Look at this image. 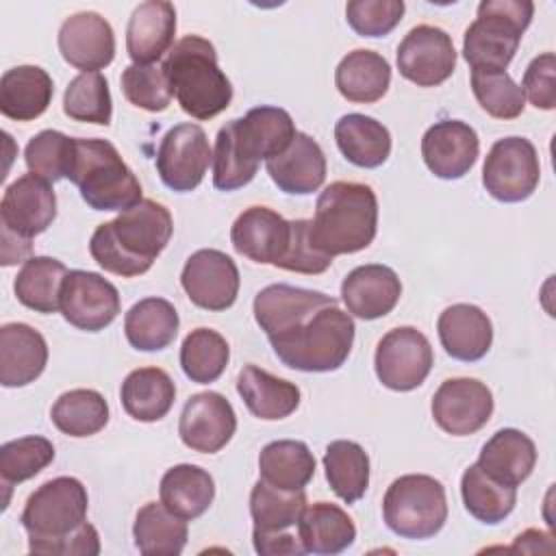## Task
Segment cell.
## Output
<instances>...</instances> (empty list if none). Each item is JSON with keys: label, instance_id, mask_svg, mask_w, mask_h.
<instances>
[{"label": "cell", "instance_id": "6da1fadb", "mask_svg": "<svg viewBox=\"0 0 556 556\" xmlns=\"http://www.w3.org/2000/svg\"><path fill=\"white\" fill-rule=\"evenodd\" d=\"M254 319L278 361L298 371L339 369L354 343V319L339 300L293 285H269L254 298Z\"/></svg>", "mask_w": 556, "mask_h": 556}, {"label": "cell", "instance_id": "7a4b0ae2", "mask_svg": "<svg viewBox=\"0 0 556 556\" xmlns=\"http://www.w3.org/2000/svg\"><path fill=\"white\" fill-rule=\"evenodd\" d=\"M172 232V213L156 200H139L93 230L89 252L104 271L135 278L152 267L167 248Z\"/></svg>", "mask_w": 556, "mask_h": 556}, {"label": "cell", "instance_id": "3957f363", "mask_svg": "<svg viewBox=\"0 0 556 556\" xmlns=\"http://www.w3.org/2000/svg\"><path fill=\"white\" fill-rule=\"evenodd\" d=\"M378 230V198L365 182L337 180L317 198L311 237L328 254H354L374 241Z\"/></svg>", "mask_w": 556, "mask_h": 556}, {"label": "cell", "instance_id": "277c9868", "mask_svg": "<svg viewBox=\"0 0 556 556\" xmlns=\"http://www.w3.org/2000/svg\"><path fill=\"white\" fill-rule=\"evenodd\" d=\"M163 72L176 102L193 119H211L232 100V85L219 70L215 46L200 35L176 41L163 61Z\"/></svg>", "mask_w": 556, "mask_h": 556}, {"label": "cell", "instance_id": "5b68a950", "mask_svg": "<svg viewBox=\"0 0 556 556\" xmlns=\"http://www.w3.org/2000/svg\"><path fill=\"white\" fill-rule=\"evenodd\" d=\"M67 178L93 211H126L141 200V185L106 139H76Z\"/></svg>", "mask_w": 556, "mask_h": 556}, {"label": "cell", "instance_id": "8992f818", "mask_svg": "<svg viewBox=\"0 0 556 556\" xmlns=\"http://www.w3.org/2000/svg\"><path fill=\"white\" fill-rule=\"evenodd\" d=\"M532 15L530 0H482L463 37V56L471 70H506Z\"/></svg>", "mask_w": 556, "mask_h": 556}, {"label": "cell", "instance_id": "52a82bcc", "mask_svg": "<svg viewBox=\"0 0 556 556\" xmlns=\"http://www.w3.org/2000/svg\"><path fill=\"white\" fill-rule=\"evenodd\" d=\"M382 517L387 528L402 539H430L447 521L445 486L426 473L400 476L384 493Z\"/></svg>", "mask_w": 556, "mask_h": 556}, {"label": "cell", "instance_id": "ba28073f", "mask_svg": "<svg viewBox=\"0 0 556 556\" xmlns=\"http://www.w3.org/2000/svg\"><path fill=\"white\" fill-rule=\"evenodd\" d=\"M87 489L72 476H59L35 489L22 510V528L28 532V549L56 541L87 521Z\"/></svg>", "mask_w": 556, "mask_h": 556}, {"label": "cell", "instance_id": "9c48e42d", "mask_svg": "<svg viewBox=\"0 0 556 556\" xmlns=\"http://www.w3.org/2000/svg\"><path fill=\"white\" fill-rule=\"evenodd\" d=\"M541 180L536 148L526 137L497 139L482 165V185L497 202L528 200Z\"/></svg>", "mask_w": 556, "mask_h": 556}, {"label": "cell", "instance_id": "30bf717a", "mask_svg": "<svg viewBox=\"0 0 556 556\" xmlns=\"http://www.w3.org/2000/svg\"><path fill=\"white\" fill-rule=\"evenodd\" d=\"M434 352L424 332L413 326L389 330L376 348L374 367L378 380L391 391H413L428 378Z\"/></svg>", "mask_w": 556, "mask_h": 556}, {"label": "cell", "instance_id": "8fae6325", "mask_svg": "<svg viewBox=\"0 0 556 556\" xmlns=\"http://www.w3.org/2000/svg\"><path fill=\"white\" fill-rule=\"evenodd\" d=\"M213 163L206 132L198 124H178L169 128L156 150V172L172 191H193Z\"/></svg>", "mask_w": 556, "mask_h": 556}, {"label": "cell", "instance_id": "7c38bea8", "mask_svg": "<svg viewBox=\"0 0 556 556\" xmlns=\"http://www.w3.org/2000/svg\"><path fill=\"white\" fill-rule=\"evenodd\" d=\"M397 70L417 87H437L456 70L452 37L430 24L410 28L397 46Z\"/></svg>", "mask_w": 556, "mask_h": 556}, {"label": "cell", "instance_id": "4fadbf2b", "mask_svg": "<svg viewBox=\"0 0 556 556\" xmlns=\"http://www.w3.org/2000/svg\"><path fill=\"white\" fill-rule=\"evenodd\" d=\"M119 293L96 271L72 269L61 287V313L78 330H104L119 313Z\"/></svg>", "mask_w": 556, "mask_h": 556}, {"label": "cell", "instance_id": "5bb4252c", "mask_svg": "<svg viewBox=\"0 0 556 556\" xmlns=\"http://www.w3.org/2000/svg\"><path fill=\"white\" fill-rule=\"evenodd\" d=\"M434 424L454 437H467L486 426L493 415V393L476 378H450L432 395Z\"/></svg>", "mask_w": 556, "mask_h": 556}, {"label": "cell", "instance_id": "9a60e30c", "mask_svg": "<svg viewBox=\"0 0 556 556\" xmlns=\"http://www.w3.org/2000/svg\"><path fill=\"white\" fill-rule=\"evenodd\" d=\"M239 269L235 261L213 248L193 252L180 274L187 298L204 311H226L239 293Z\"/></svg>", "mask_w": 556, "mask_h": 556}, {"label": "cell", "instance_id": "2e32d148", "mask_svg": "<svg viewBox=\"0 0 556 556\" xmlns=\"http://www.w3.org/2000/svg\"><path fill=\"white\" fill-rule=\"evenodd\" d=\"M237 430V415L232 404L215 391L193 393L180 413V441L200 454H215L228 445Z\"/></svg>", "mask_w": 556, "mask_h": 556}, {"label": "cell", "instance_id": "e0dca14e", "mask_svg": "<svg viewBox=\"0 0 556 556\" xmlns=\"http://www.w3.org/2000/svg\"><path fill=\"white\" fill-rule=\"evenodd\" d=\"M56 217V195L48 180L24 174L13 180L0 202L2 228L22 237L33 239L50 228Z\"/></svg>", "mask_w": 556, "mask_h": 556}, {"label": "cell", "instance_id": "ac0fdd59", "mask_svg": "<svg viewBox=\"0 0 556 556\" xmlns=\"http://www.w3.org/2000/svg\"><path fill=\"white\" fill-rule=\"evenodd\" d=\"M480 139L473 126L460 119L434 122L421 137L426 167L443 180L463 178L476 163Z\"/></svg>", "mask_w": 556, "mask_h": 556}, {"label": "cell", "instance_id": "d6986e66", "mask_svg": "<svg viewBox=\"0 0 556 556\" xmlns=\"http://www.w3.org/2000/svg\"><path fill=\"white\" fill-rule=\"evenodd\" d=\"M59 50L65 63L83 70V74H91L113 61L115 35L100 13L78 11L61 24Z\"/></svg>", "mask_w": 556, "mask_h": 556}, {"label": "cell", "instance_id": "ffe728a7", "mask_svg": "<svg viewBox=\"0 0 556 556\" xmlns=\"http://www.w3.org/2000/svg\"><path fill=\"white\" fill-rule=\"evenodd\" d=\"M291 237V222L267 206L245 208L230 228L232 248L261 265H278Z\"/></svg>", "mask_w": 556, "mask_h": 556}, {"label": "cell", "instance_id": "44dd1931", "mask_svg": "<svg viewBox=\"0 0 556 556\" xmlns=\"http://www.w3.org/2000/svg\"><path fill=\"white\" fill-rule=\"evenodd\" d=\"M402 295L397 274L380 263L354 267L341 282V298L348 313L358 319H378L389 315Z\"/></svg>", "mask_w": 556, "mask_h": 556}, {"label": "cell", "instance_id": "7402d4cb", "mask_svg": "<svg viewBox=\"0 0 556 556\" xmlns=\"http://www.w3.org/2000/svg\"><path fill=\"white\" fill-rule=\"evenodd\" d=\"M265 167L274 185L291 195H308L326 180V154L306 132H295L291 143Z\"/></svg>", "mask_w": 556, "mask_h": 556}, {"label": "cell", "instance_id": "603a6c76", "mask_svg": "<svg viewBox=\"0 0 556 556\" xmlns=\"http://www.w3.org/2000/svg\"><path fill=\"white\" fill-rule=\"evenodd\" d=\"M176 35V9L165 0L141 2L126 28V50L135 65H154L172 50Z\"/></svg>", "mask_w": 556, "mask_h": 556}, {"label": "cell", "instance_id": "cb8c5ba5", "mask_svg": "<svg viewBox=\"0 0 556 556\" xmlns=\"http://www.w3.org/2000/svg\"><path fill=\"white\" fill-rule=\"evenodd\" d=\"M48 363V343L28 324H4L0 328V382L7 389L35 382Z\"/></svg>", "mask_w": 556, "mask_h": 556}, {"label": "cell", "instance_id": "d4e9b609", "mask_svg": "<svg viewBox=\"0 0 556 556\" xmlns=\"http://www.w3.org/2000/svg\"><path fill=\"white\" fill-rule=\"evenodd\" d=\"M443 350L463 363H476L491 350L493 326L489 315L476 304H452L437 319Z\"/></svg>", "mask_w": 556, "mask_h": 556}, {"label": "cell", "instance_id": "484cf974", "mask_svg": "<svg viewBox=\"0 0 556 556\" xmlns=\"http://www.w3.org/2000/svg\"><path fill=\"white\" fill-rule=\"evenodd\" d=\"M52 96V78L39 65H17L0 78V113L9 119H37L50 106Z\"/></svg>", "mask_w": 556, "mask_h": 556}, {"label": "cell", "instance_id": "4316f807", "mask_svg": "<svg viewBox=\"0 0 556 556\" xmlns=\"http://www.w3.org/2000/svg\"><path fill=\"white\" fill-rule=\"evenodd\" d=\"M237 393L248 410L265 421L285 419L300 406L298 384L278 378L256 365L241 367L237 376Z\"/></svg>", "mask_w": 556, "mask_h": 556}, {"label": "cell", "instance_id": "83f0119b", "mask_svg": "<svg viewBox=\"0 0 556 556\" xmlns=\"http://www.w3.org/2000/svg\"><path fill=\"white\" fill-rule=\"evenodd\" d=\"M478 465L495 480L519 486L536 465V445L521 430L502 428L482 445Z\"/></svg>", "mask_w": 556, "mask_h": 556}, {"label": "cell", "instance_id": "f1b7e54d", "mask_svg": "<svg viewBox=\"0 0 556 556\" xmlns=\"http://www.w3.org/2000/svg\"><path fill=\"white\" fill-rule=\"evenodd\" d=\"M334 85L339 93L350 102H378L389 91L391 65L382 54L374 50H352L339 61L334 70Z\"/></svg>", "mask_w": 556, "mask_h": 556}, {"label": "cell", "instance_id": "f546056e", "mask_svg": "<svg viewBox=\"0 0 556 556\" xmlns=\"http://www.w3.org/2000/svg\"><path fill=\"white\" fill-rule=\"evenodd\" d=\"M124 410L143 424L163 419L176 400V384L159 367H139L130 371L119 389Z\"/></svg>", "mask_w": 556, "mask_h": 556}, {"label": "cell", "instance_id": "4dcf8cb0", "mask_svg": "<svg viewBox=\"0 0 556 556\" xmlns=\"http://www.w3.org/2000/svg\"><path fill=\"white\" fill-rule=\"evenodd\" d=\"M298 536L308 554H341L356 539V526L350 515L330 502L306 506L298 521Z\"/></svg>", "mask_w": 556, "mask_h": 556}, {"label": "cell", "instance_id": "1f68e13d", "mask_svg": "<svg viewBox=\"0 0 556 556\" xmlns=\"http://www.w3.org/2000/svg\"><path fill=\"white\" fill-rule=\"evenodd\" d=\"M334 139L341 154L356 167H380L391 154L389 128L363 113H348L334 124Z\"/></svg>", "mask_w": 556, "mask_h": 556}, {"label": "cell", "instance_id": "d6a6232c", "mask_svg": "<svg viewBox=\"0 0 556 556\" xmlns=\"http://www.w3.org/2000/svg\"><path fill=\"white\" fill-rule=\"evenodd\" d=\"M178 313L165 298H143L124 317L128 343L139 352L165 350L178 334Z\"/></svg>", "mask_w": 556, "mask_h": 556}, {"label": "cell", "instance_id": "836d02e7", "mask_svg": "<svg viewBox=\"0 0 556 556\" xmlns=\"http://www.w3.org/2000/svg\"><path fill=\"white\" fill-rule=\"evenodd\" d=\"M161 502L182 519H195L208 510L215 497L213 476L198 465H174L159 484Z\"/></svg>", "mask_w": 556, "mask_h": 556}, {"label": "cell", "instance_id": "e575fe53", "mask_svg": "<svg viewBox=\"0 0 556 556\" xmlns=\"http://www.w3.org/2000/svg\"><path fill=\"white\" fill-rule=\"evenodd\" d=\"M258 473L271 486L300 491L315 476V456L304 441H271L258 454Z\"/></svg>", "mask_w": 556, "mask_h": 556}, {"label": "cell", "instance_id": "d590c367", "mask_svg": "<svg viewBox=\"0 0 556 556\" xmlns=\"http://www.w3.org/2000/svg\"><path fill=\"white\" fill-rule=\"evenodd\" d=\"M65 276L67 267L61 261L52 256H30L15 276V298L35 313H56L61 311V287Z\"/></svg>", "mask_w": 556, "mask_h": 556}, {"label": "cell", "instance_id": "8d00e7d4", "mask_svg": "<svg viewBox=\"0 0 556 556\" xmlns=\"http://www.w3.org/2000/svg\"><path fill=\"white\" fill-rule=\"evenodd\" d=\"M132 536L137 549L146 556H176L187 545L189 528L187 519L172 513L163 502H148L135 517Z\"/></svg>", "mask_w": 556, "mask_h": 556}, {"label": "cell", "instance_id": "74e56055", "mask_svg": "<svg viewBox=\"0 0 556 556\" xmlns=\"http://www.w3.org/2000/svg\"><path fill=\"white\" fill-rule=\"evenodd\" d=\"M460 495L467 513L486 526L504 521L517 504V486L495 480L478 463L465 469Z\"/></svg>", "mask_w": 556, "mask_h": 556}, {"label": "cell", "instance_id": "f35d334b", "mask_svg": "<svg viewBox=\"0 0 556 556\" xmlns=\"http://www.w3.org/2000/svg\"><path fill=\"white\" fill-rule=\"evenodd\" d=\"M326 480L334 495L345 504L358 502L369 486V456L356 443L337 439L324 452Z\"/></svg>", "mask_w": 556, "mask_h": 556}, {"label": "cell", "instance_id": "ab89813d", "mask_svg": "<svg viewBox=\"0 0 556 556\" xmlns=\"http://www.w3.org/2000/svg\"><path fill=\"white\" fill-rule=\"evenodd\" d=\"M306 508L304 489L285 491L258 480L250 493V515L254 521L252 534H278L289 532L300 521Z\"/></svg>", "mask_w": 556, "mask_h": 556}, {"label": "cell", "instance_id": "60d3db41", "mask_svg": "<svg viewBox=\"0 0 556 556\" xmlns=\"http://www.w3.org/2000/svg\"><path fill=\"white\" fill-rule=\"evenodd\" d=\"M50 419L67 437H91L109 424V404L96 389H72L52 404Z\"/></svg>", "mask_w": 556, "mask_h": 556}, {"label": "cell", "instance_id": "b9f144b4", "mask_svg": "<svg viewBox=\"0 0 556 556\" xmlns=\"http://www.w3.org/2000/svg\"><path fill=\"white\" fill-rule=\"evenodd\" d=\"M230 358L226 339L211 328L191 330L180 345V367L191 382L208 384L215 382Z\"/></svg>", "mask_w": 556, "mask_h": 556}, {"label": "cell", "instance_id": "7bdbcfd3", "mask_svg": "<svg viewBox=\"0 0 556 556\" xmlns=\"http://www.w3.org/2000/svg\"><path fill=\"white\" fill-rule=\"evenodd\" d=\"M63 113L76 122L109 126L113 117L109 80L100 72L78 74L72 78L63 96Z\"/></svg>", "mask_w": 556, "mask_h": 556}, {"label": "cell", "instance_id": "ee69618b", "mask_svg": "<svg viewBox=\"0 0 556 556\" xmlns=\"http://www.w3.org/2000/svg\"><path fill=\"white\" fill-rule=\"evenodd\" d=\"M471 91L495 119H515L526 109V96L506 70H471Z\"/></svg>", "mask_w": 556, "mask_h": 556}, {"label": "cell", "instance_id": "f6af8a7d", "mask_svg": "<svg viewBox=\"0 0 556 556\" xmlns=\"http://www.w3.org/2000/svg\"><path fill=\"white\" fill-rule=\"evenodd\" d=\"M76 152V139L59 130L37 132L24 150V161L30 174L48 180L50 185L67 178Z\"/></svg>", "mask_w": 556, "mask_h": 556}, {"label": "cell", "instance_id": "bcb514c9", "mask_svg": "<svg viewBox=\"0 0 556 556\" xmlns=\"http://www.w3.org/2000/svg\"><path fill=\"white\" fill-rule=\"evenodd\" d=\"M258 172V163H254L241 148L232 119L226 122L215 139L213 152V185L219 191H235L252 182Z\"/></svg>", "mask_w": 556, "mask_h": 556}, {"label": "cell", "instance_id": "7dc6e473", "mask_svg": "<svg viewBox=\"0 0 556 556\" xmlns=\"http://www.w3.org/2000/svg\"><path fill=\"white\" fill-rule=\"evenodd\" d=\"M54 460V445L39 434L7 441L0 447V476L4 484L35 478Z\"/></svg>", "mask_w": 556, "mask_h": 556}, {"label": "cell", "instance_id": "c3c4849f", "mask_svg": "<svg viewBox=\"0 0 556 556\" xmlns=\"http://www.w3.org/2000/svg\"><path fill=\"white\" fill-rule=\"evenodd\" d=\"M241 119L263 161L278 156L298 132L291 115L280 106H256Z\"/></svg>", "mask_w": 556, "mask_h": 556}, {"label": "cell", "instance_id": "681fc988", "mask_svg": "<svg viewBox=\"0 0 556 556\" xmlns=\"http://www.w3.org/2000/svg\"><path fill=\"white\" fill-rule=\"evenodd\" d=\"M122 91L126 100L143 111L161 113L172 104V87L163 65H128L122 72Z\"/></svg>", "mask_w": 556, "mask_h": 556}, {"label": "cell", "instance_id": "f907efd6", "mask_svg": "<svg viewBox=\"0 0 556 556\" xmlns=\"http://www.w3.org/2000/svg\"><path fill=\"white\" fill-rule=\"evenodd\" d=\"M402 0H352L345 4V20L361 37L389 35L404 15Z\"/></svg>", "mask_w": 556, "mask_h": 556}, {"label": "cell", "instance_id": "816d5d0a", "mask_svg": "<svg viewBox=\"0 0 556 556\" xmlns=\"http://www.w3.org/2000/svg\"><path fill=\"white\" fill-rule=\"evenodd\" d=\"M332 265V256L324 254L311 237V219H291L289 245L276 267L295 274H324Z\"/></svg>", "mask_w": 556, "mask_h": 556}, {"label": "cell", "instance_id": "f5cc1de1", "mask_svg": "<svg viewBox=\"0 0 556 556\" xmlns=\"http://www.w3.org/2000/svg\"><path fill=\"white\" fill-rule=\"evenodd\" d=\"M554 72H556L554 52H543V54L534 56L530 61V65L526 67L521 89L532 106L543 109V111H552L556 106Z\"/></svg>", "mask_w": 556, "mask_h": 556}, {"label": "cell", "instance_id": "db71d44e", "mask_svg": "<svg viewBox=\"0 0 556 556\" xmlns=\"http://www.w3.org/2000/svg\"><path fill=\"white\" fill-rule=\"evenodd\" d=\"M33 554H59V556H96L100 554V536L91 523H83L74 532L39 545Z\"/></svg>", "mask_w": 556, "mask_h": 556}, {"label": "cell", "instance_id": "11a10c76", "mask_svg": "<svg viewBox=\"0 0 556 556\" xmlns=\"http://www.w3.org/2000/svg\"><path fill=\"white\" fill-rule=\"evenodd\" d=\"M254 549L265 556H276V554H289V556H302L306 554L300 536L291 532H278V534H252Z\"/></svg>", "mask_w": 556, "mask_h": 556}, {"label": "cell", "instance_id": "9f6ffc18", "mask_svg": "<svg viewBox=\"0 0 556 556\" xmlns=\"http://www.w3.org/2000/svg\"><path fill=\"white\" fill-rule=\"evenodd\" d=\"M0 237H2V265H15L22 263L28 254H30V239H22L4 228H0Z\"/></svg>", "mask_w": 556, "mask_h": 556}]
</instances>
